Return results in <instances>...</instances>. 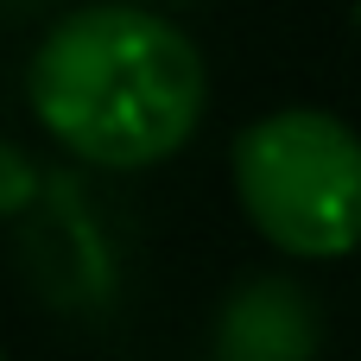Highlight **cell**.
Segmentation results:
<instances>
[{
	"instance_id": "1",
	"label": "cell",
	"mask_w": 361,
	"mask_h": 361,
	"mask_svg": "<svg viewBox=\"0 0 361 361\" xmlns=\"http://www.w3.org/2000/svg\"><path fill=\"white\" fill-rule=\"evenodd\" d=\"M25 95L38 127L102 171L171 159L209 102L203 57L165 13L108 0L63 13L32 51Z\"/></svg>"
},
{
	"instance_id": "2",
	"label": "cell",
	"mask_w": 361,
	"mask_h": 361,
	"mask_svg": "<svg viewBox=\"0 0 361 361\" xmlns=\"http://www.w3.org/2000/svg\"><path fill=\"white\" fill-rule=\"evenodd\" d=\"M235 190L247 222L298 260L361 247V140L324 108H279L235 140Z\"/></svg>"
},
{
	"instance_id": "3",
	"label": "cell",
	"mask_w": 361,
	"mask_h": 361,
	"mask_svg": "<svg viewBox=\"0 0 361 361\" xmlns=\"http://www.w3.org/2000/svg\"><path fill=\"white\" fill-rule=\"evenodd\" d=\"M311 343H317L311 305L279 279H260L228 305L222 361H311Z\"/></svg>"
},
{
	"instance_id": "4",
	"label": "cell",
	"mask_w": 361,
	"mask_h": 361,
	"mask_svg": "<svg viewBox=\"0 0 361 361\" xmlns=\"http://www.w3.org/2000/svg\"><path fill=\"white\" fill-rule=\"evenodd\" d=\"M0 165H6V209H25V184H32V178H25V152H19V146H6V152H0Z\"/></svg>"
},
{
	"instance_id": "5",
	"label": "cell",
	"mask_w": 361,
	"mask_h": 361,
	"mask_svg": "<svg viewBox=\"0 0 361 361\" xmlns=\"http://www.w3.org/2000/svg\"><path fill=\"white\" fill-rule=\"evenodd\" d=\"M355 19H361V13H355Z\"/></svg>"
}]
</instances>
